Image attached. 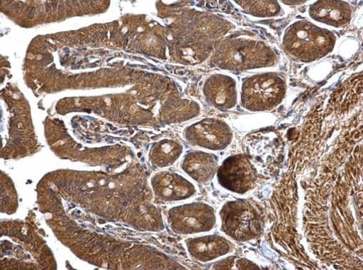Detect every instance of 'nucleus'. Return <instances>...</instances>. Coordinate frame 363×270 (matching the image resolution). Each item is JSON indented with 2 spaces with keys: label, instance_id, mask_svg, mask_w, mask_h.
<instances>
[{
  "label": "nucleus",
  "instance_id": "obj_8",
  "mask_svg": "<svg viewBox=\"0 0 363 270\" xmlns=\"http://www.w3.org/2000/svg\"><path fill=\"white\" fill-rule=\"evenodd\" d=\"M157 194L169 202L188 200L196 194L194 184L186 177L176 172H164L154 180Z\"/></svg>",
  "mask_w": 363,
  "mask_h": 270
},
{
  "label": "nucleus",
  "instance_id": "obj_10",
  "mask_svg": "<svg viewBox=\"0 0 363 270\" xmlns=\"http://www.w3.org/2000/svg\"><path fill=\"white\" fill-rule=\"evenodd\" d=\"M188 253L200 262H209L228 254L232 250L230 242L218 235L189 237L184 241Z\"/></svg>",
  "mask_w": 363,
  "mask_h": 270
},
{
  "label": "nucleus",
  "instance_id": "obj_9",
  "mask_svg": "<svg viewBox=\"0 0 363 270\" xmlns=\"http://www.w3.org/2000/svg\"><path fill=\"white\" fill-rule=\"evenodd\" d=\"M203 93L208 102L221 110L231 109L237 102L235 82L225 75L216 74L208 78Z\"/></svg>",
  "mask_w": 363,
  "mask_h": 270
},
{
  "label": "nucleus",
  "instance_id": "obj_11",
  "mask_svg": "<svg viewBox=\"0 0 363 270\" xmlns=\"http://www.w3.org/2000/svg\"><path fill=\"white\" fill-rule=\"evenodd\" d=\"M352 14L350 6L342 1H320L309 8V16L313 20L335 28L347 25Z\"/></svg>",
  "mask_w": 363,
  "mask_h": 270
},
{
  "label": "nucleus",
  "instance_id": "obj_12",
  "mask_svg": "<svg viewBox=\"0 0 363 270\" xmlns=\"http://www.w3.org/2000/svg\"><path fill=\"white\" fill-rule=\"evenodd\" d=\"M218 167L217 158L203 152L186 154L181 163L183 172L198 183H207L214 176Z\"/></svg>",
  "mask_w": 363,
  "mask_h": 270
},
{
  "label": "nucleus",
  "instance_id": "obj_3",
  "mask_svg": "<svg viewBox=\"0 0 363 270\" xmlns=\"http://www.w3.org/2000/svg\"><path fill=\"white\" fill-rule=\"evenodd\" d=\"M286 93V84L281 76L273 73L258 74L245 81L241 101L250 110H269L283 101Z\"/></svg>",
  "mask_w": 363,
  "mask_h": 270
},
{
  "label": "nucleus",
  "instance_id": "obj_5",
  "mask_svg": "<svg viewBox=\"0 0 363 270\" xmlns=\"http://www.w3.org/2000/svg\"><path fill=\"white\" fill-rule=\"evenodd\" d=\"M171 229L179 235H194L211 230L215 225L214 210L201 202L177 205L168 212Z\"/></svg>",
  "mask_w": 363,
  "mask_h": 270
},
{
  "label": "nucleus",
  "instance_id": "obj_2",
  "mask_svg": "<svg viewBox=\"0 0 363 270\" xmlns=\"http://www.w3.org/2000/svg\"><path fill=\"white\" fill-rule=\"evenodd\" d=\"M276 52L269 45L255 40H235L225 42L215 54L214 62L222 69L247 70L275 66Z\"/></svg>",
  "mask_w": 363,
  "mask_h": 270
},
{
  "label": "nucleus",
  "instance_id": "obj_14",
  "mask_svg": "<svg viewBox=\"0 0 363 270\" xmlns=\"http://www.w3.org/2000/svg\"><path fill=\"white\" fill-rule=\"evenodd\" d=\"M247 12L257 17L269 18L279 14L281 7L278 2H239Z\"/></svg>",
  "mask_w": 363,
  "mask_h": 270
},
{
  "label": "nucleus",
  "instance_id": "obj_4",
  "mask_svg": "<svg viewBox=\"0 0 363 270\" xmlns=\"http://www.w3.org/2000/svg\"><path fill=\"white\" fill-rule=\"evenodd\" d=\"M220 219L224 233L236 240L255 238L261 230L258 212L246 201L226 204L220 211Z\"/></svg>",
  "mask_w": 363,
  "mask_h": 270
},
{
  "label": "nucleus",
  "instance_id": "obj_1",
  "mask_svg": "<svg viewBox=\"0 0 363 270\" xmlns=\"http://www.w3.org/2000/svg\"><path fill=\"white\" fill-rule=\"evenodd\" d=\"M335 41L336 37L329 30L309 21L300 20L286 30L283 47L291 58L299 61L311 62L330 53Z\"/></svg>",
  "mask_w": 363,
  "mask_h": 270
},
{
  "label": "nucleus",
  "instance_id": "obj_13",
  "mask_svg": "<svg viewBox=\"0 0 363 270\" xmlns=\"http://www.w3.org/2000/svg\"><path fill=\"white\" fill-rule=\"evenodd\" d=\"M155 160L161 167L174 165L183 153V146L178 142L167 141L162 142L155 151Z\"/></svg>",
  "mask_w": 363,
  "mask_h": 270
},
{
  "label": "nucleus",
  "instance_id": "obj_6",
  "mask_svg": "<svg viewBox=\"0 0 363 270\" xmlns=\"http://www.w3.org/2000/svg\"><path fill=\"white\" fill-rule=\"evenodd\" d=\"M184 137L194 146L217 151L229 146L233 135L229 126L223 120L206 118L186 127Z\"/></svg>",
  "mask_w": 363,
  "mask_h": 270
},
{
  "label": "nucleus",
  "instance_id": "obj_15",
  "mask_svg": "<svg viewBox=\"0 0 363 270\" xmlns=\"http://www.w3.org/2000/svg\"><path fill=\"white\" fill-rule=\"evenodd\" d=\"M304 3H305L304 1H300V2H296V1H295V2H292V1H291V2H287V1H285V2H284V4H296V5H297V4H304Z\"/></svg>",
  "mask_w": 363,
  "mask_h": 270
},
{
  "label": "nucleus",
  "instance_id": "obj_7",
  "mask_svg": "<svg viewBox=\"0 0 363 270\" xmlns=\"http://www.w3.org/2000/svg\"><path fill=\"white\" fill-rule=\"evenodd\" d=\"M220 184L227 190L242 194L250 191L257 182V172L249 159L238 155L228 158L218 172Z\"/></svg>",
  "mask_w": 363,
  "mask_h": 270
}]
</instances>
